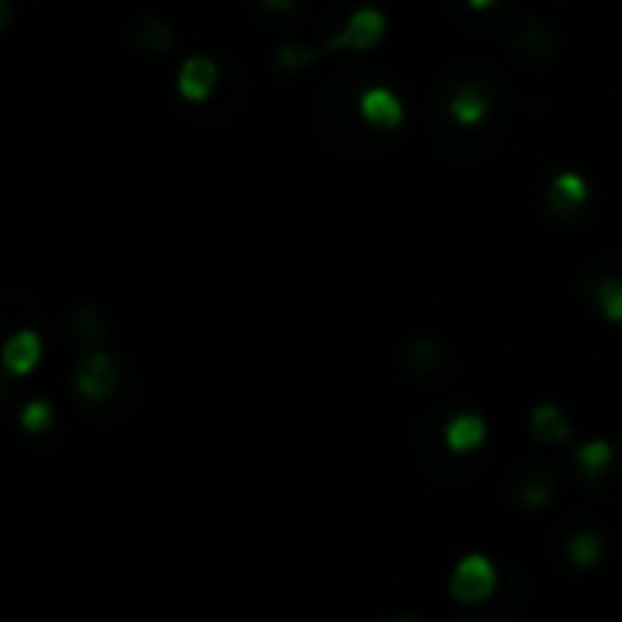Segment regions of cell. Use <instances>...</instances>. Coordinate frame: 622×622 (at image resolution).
<instances>
[{
	"mask_svg": "<svg viewBox=\"0 0 622 622\" xmlns=\"http://www.w3.org/2000/svg\"><path fill=\"white\" fill-rule=\"evenodd\" d=\"M495 586H499V572L484 553H466L448 579V593L459 604H484L495 593Z\"/></svg>",
	"mask_w": 622,
	"mask_h": 622,
	"instance_id": "1",
	"label": "cell"
},
{
	"mask_svg": "<svg viewBox=\"0 0 622 622\" xmlns=\"http://www.w3.org/2000/svg\"><path fill=\"white\" fill-rule=\"evenodd\" d=\"M117 390V364L106 353H91L77 368V393L84 401H106Z\"/></svg>",
	"mask_w": 622,
	"mask_h": 622,
	"instance_id": "2",
	"label": "cell"
},
{
	"mask_svg": "<svg viewBox=\"0 0 622 622\" xmlns=\"http://www.w3.org/2000/svg\"><path fill=\"white\" fill-rule=\"evenodd\" d=\"M382 33H386V19H382V11L375 8H361L353 11L350 22L342 26V33L332 41V48H357V51H368L382 41Z\"/></svg>",
	"mask_w": 622,
	"mask_h": 622,
	"instance_id": "3",
	"label": "cell"
},
{
	"mask_svg": "<svg viewBox=\"0 0 622 622\" xmlns=\"http://www.w3.org/2000/svg\"><path fill=\"white\" fill-rule=\"evenodd\" d=\"M484 441H488V426H484L481 415L459 412L448 426H444V444H448V452H455V455L477 452Z\"/></svg>",
	"mask_w": 622,
	"mask_h": 622,
	"instance_id": "4",
	"label": "cell"
},
{
	"mask_svg": "<svg viewBox=\"0 0 622 622\" xmlns=\"http://www.w3.org/2000/svg\"><path fill=\"white\" fill-rule=\"evenodd\" d=\"M215 81H219V70L211 59H186L179 70V95L190 102H204L215 91Z\"/></svg>",
	"mask_w": 622,
	"mask_h": 622,
	"instance_id": "5",
	"label": "cell"
},
{
	"mask_svg": "<svg viewBox=\"0 0 622 622\" xmlns=\"http://www.w3.org/2000/svg\"><path fill=\"white\" fill-rule=\"evenodd\" d=\"M361 117L375 128H397L404 121V106L390 88H368L361 95Z\"/></svg>",
	"mask_w": 622,
	"mask_h": 622,
	"instance_id": "6",
	"label": "cell"
},
{
	"mask_svg": "<svg viewBox=\"0 0 622 622\" xmlns=\"http://www.w3.org/2000/svg\"><path fill=\"white\" fill-rule=\"evenodd\" d=\"M41 335L37 332H15L4 342V368L8 375H30L37 364H41Z\"/></svg>",
	"mask_w": 622,
	"mask_h": 622,
	"instance_id": "7",
	"label": "cell"
},
{
	"mask_svg": "<svg viewBox=\"0 0 622 622\" xmlns=\"http://www.w3.org/2000/svg\"><path fill=\"white\" fill-rule=\"evenodd\" d=\"M532 433L546 444H561V441L572 437V422L564 419L561 408H553V404H539V408L532 412Z\"/></svg>",
	"mask_w": 622,
	"mask_h": 622,
	"instance_id": "8",
	"label": "cell"
},
{
	"mask_svg": "<svg viewBox=\"0 0 622 622\" xmlns=\"http://www.w3.org/2000/svg\"><path fill=\"white\" fill-rule=\"evenodd\" d=\"M586 179L582 175H575V171H564V175H557L553 179V190H550V201L553 208L561 211V215H568V211H575L579 204H586Z\"/></svg>",
	"mask_w": 622,
	"mask_h": 622,
	"instance_id": "9",
	"label": "cell"
},
{
	"mask_svg": "<svg viewBox=\"0 0 622 622\" xmlns=\"http://www.w3.org/2000/svg\"><path fill=\"white\" fill-rule=\"evenodd\" d=\"M452 117L459 124H481L488 117V99L481 88H462L452 99Z\"/></svg>",
	"mask_w": 622,
	"mask_h": 622,
	"instance_id": "10",
	"label": "cell"
},
{
	"mask_svg": "<svg viewBox=\"0 0 622 622\" xmlns=\"http://www.w3.org/2000/svg\"><path fill=\"white\" fill-rule=\"evenodd\" d=\"M575 462H579V470L586 473V477H601L615 462V448L608 441H586L579 448V455H575Z\"/></svg>",
	"mask_w": 622,
	"mask_h": 622,
	"instance_id": "11",
	"label": "cell"
},
{
	"mask_svg": "<svg viewBox=\"0 0 622 622\" xmlns=\"http://www.w3.org/2000/svg\"><path fill=\"white\" fill-rule=\"evenodd\" d=\"M601 535L597 532H575L572 539H568V561L575 564V568H593V564L601 561Z\"/></svg>",
	"mask_w": 622,
	"mask_h": 622,
	"instance_id": "12",
	"label": "cell"
},
{
	"mask_svg": "<svg viewBox=\"0 0 622 622\" xmlns=\"http://www.w3.org/2000/svg\"><path fill=\"white\" fill-rule=\"evenodd\" d=\"M19 422H22V430L44 433V430H51V422H55V408H51L48 401H30L22 408Z\"/></svg>",
	"mask_w": 622,
	"mask_h": 622,
	"instance_id": "13",
	"label": "cell"
},
{
	"mask_svg": "<svg viewBox=\"0 0 622 622\" xmlns=\"http://www.w3.org/2000/svg\"><path fill=\"white\" fill-rule=\"evenodd\" d=\"M597 306L608 321H622V281H604L597 288Z\"/></svg>",
	"mask_w": 622,
	"mask_h": 622,
	"instance_id": "14",
	"label": "cell"
},
{
	"mask_svg": "<svg viewBox=\"0 0 622 622\" xmlns=\"http://www.w3.org/2000/svg\"><path fill=\"white\" fill-rule=\"evenodd\" d=\"M317 55H321L317 48H299V44H295V48H281V51H277V62H281L284 70H302V66H310Z\"/></svg>",
	"mask_w": 622,
	"mask_h": 622,
	"instance_id": "15",
	"label": "cell"
},
{
	"mask_svg": "<svg viewBox=\"0 0 622 622\" xmlns=\"http://www.w3.org/2000/svg\"><path fill=\"white\" fill-rule=\"evenodd\" d=\"M550 499V488L542 481H532L528 488H524V502H532V506H542V502Z\"/></svg>",
	"mask_w": 622,
	"mask_h": 622,
	"instance_id": "16",
	"label": "cell"
},
{
	"mask_svg": "<svg viewBox=\"0 0 622 622\" xmlns=\"http://www.w3.org/2000/svg\"><path fill=\"white\" fill-rule=\"evenodd\" d=\"M262 4H266L270 11H288L291 4H295V0H262Z\"/></svg>",
	"mask_w": 622,
	"mask_h": 622,
	"instance_id": "17",
	"label": "cell"
},
{
	"mask_svg": "<svg viewBox=\"0 0 622 622\" xmlns=\"http://www.w3.org/2000/svg\"><path fill=\"white\" fill-rule=\"evenodd\" d=\"M495 0H470V8H477V11H484V8H492Z\"/></svg>",
	"mask_w": 622,
	"mask_h": 622,
	"instance_id": "18",
	"label": "cell"
}]
</instances>
